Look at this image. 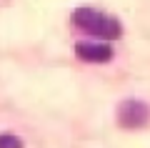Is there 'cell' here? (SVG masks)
<instances>
[{
  "instance_id": "obj_1",
  "label": "cell",
  "mask_w": 150,
  "mask_h": 148,
  "mask_svg": "<svg viewBox=\"0 0 150 148\" xmlns=\"http://www.w3.org/2000/svg\"><path fill=\"white\" fill-rule=\"evenodd\" d=\"M73 23L80 28V30L93 33V35H100V38H105V40L120 38V23L112 20V18H108V15H103V13H98V10H90V8H78V10L73 13Z\"/></svg>"
},
{
  "instance_id": "obj_2",
  "label": "cell",
  "mask_w": 150,
  "mask_h": 148,
  "mask_svg": "<svg viewBox=\"0 0 150 148\" xmlns=\"http://www.w3.org/2000/svg\"><path fill=\"white\" fill-rule=\"evenodd\" d=\"M150 118V108L140 101H125L118 108V121L123 128H140Z\"/></svg>"
},
{
  "instance_id": "obj_3",
  "label": "cell",
  "mask_w": 150,
  "mask_h": 148,
  "mask_svg": "<svg viewBox=\"0 0 150 148\" xmlns=\"http://www.w3.org/2000/svg\"><path fill=\"white\" fill-rule=\"evenodd\" d=\"M75 53L80 55L85 63H108L112 58L110 45H105V43H78Z\"/></svg>"
},
{
  "instance_id": "obj_4",
  "label": "cell",
  "mask_w": 150,
  "mask_h": 148,
  "mask_svg": "<svg viewBox=\"0 0 150 148\" xmlns=\"http://www.w3.org/2000/svg\"><path fill=\"white\" fill-rule=\"evenodd\" d=\"M0 148H23V143L15 133H0Z\"/></svg>"
}]
</instances>
